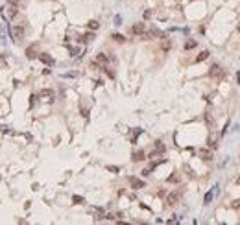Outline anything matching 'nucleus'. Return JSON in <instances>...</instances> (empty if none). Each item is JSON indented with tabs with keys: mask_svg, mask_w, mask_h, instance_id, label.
Returning <instances> with one entry per match:
<instances>
[{
	"mask_svg": "<svg viewBox=\"0 0 240 225\" xmlns=\"http://www.w3.org/2000/svg\"><path fill=\"white\" fill-rule=\"evenodd\" d=\"M131 159L135 160V163H140V160H144V151H135L131 155Z\"/></svg>",
	"mask_w": 240,
	"mask_h": 225,
	"instance_id": "9b49d317",
	"label": "nucleus"
},
{
	"mask_svg": "<svg viewBox=\"0 0 240 225\" xmlns=\"http://www.w3.org/2000/svg\"><path fill=\"white\" fill-rule=\"evenodd\" d=\"M179 199H181V192L179 190L170 192V194L166 196V205L168 207H174V205H177V203H179Z\"/></svg>",
	"mask_w": 240,
	"mask_h": 225,
	"instance_id": "20e7f679",
	"label": "nucleus"
},
{
	"mask_svg": "<svg viewBox=\"0 0 240 225\" xmlns=\"http://www.w3.org/2000/svg\"><path fill=\"white\" fill-rule=\"evenodd\" d=\"M155 151H159V153L165 151V144H162L161 140H157V142H155Z\"/></svg>",
	"mask_w": 240,
	"mask_h": 225,
	"instance_id": "ddd939ff",
	"label": "nucleus"
},
{
	"mask_svg": "<svg viewBox=\"0 0 240 225\" xmlns=\"http://www.w3.org/2000/svg\"><path fill=\"white\" fill-rule=\"evenodd\" d=\"M236 183H238V185H240V175H238V179H236Z\"/></svg>",
	"mask_w": 240,
	"mask_h": 225,
	"instance_id": "393cba45",
	"label": "nucleus"
},
{
	"mask_svg": "<svg viewBox=\"0 0 240 225\" xmlns=\"http://www.w3.org/2000/svg\"><path fill=\"white\" fill-rule=\"evenodd\" d=\"M200 157L203 160H212V149H200Z\"/></svg>",
	"mask_w": 240,
	"mask_h": 225,
	"instance_id": "6e6552de",
	"label": "nucleus"
},
{
	"mask_svg": "<svg viewBox=\"0 0 240 225\" xmlns=\"http://www.w3.org/2000/svg\"><path fill=\"white\" fill-rule=\"evenodd\" d=\"M81 201H83V199H81L80 196H74V203H81Z\"/></svg>",
	"mask_w": 240,
	"mask_h": 225,
	"instance_id": "b1692460",
	"label": "nucleus"
},
{
	"mask_svg": "<svg viewBox=\"0 0 240 225\" xmlns=\"http://www.w3.org/2000/svg\"><path fill=\"white\" fill-rule=\"evenodd\" d=\"M144 31H146V26H144L142 22H137V24L131 26V33H133V35H142Z\"/></svg>",
	"mask_w": 240,
	"mask_h": 225,
	"instance_id": "423d86ee",
	"label": "nucleus"
},
{
	"mask_svg": "<svg viewBox=\"0 0 240 225\" xmlns=\"http://www.w3.org/2000/svg\"><path fill=\"white\" fill-rule=\"evenodd\" d=\"M9 33H11V39H13L15 42H20V41L24 39V26H22V24L11 26V28H9Z\"/></svg>",
	"mask_w": 240,
	"mask_h": 225,
	"instance_id": "f03ea898",
	"label": "nucleus"
},
{
	"mask_svg": "<svg viewBox=\"0 0 240 225\" xmlns=\"http://www.w3.org/2000/svg\"><path fill=\"white\" fill-rule=\"evenodd\" d=\"M137 135H140V129H135V131H133V135H131V142H135Z\"/></svg>",
	"mask_w": 240,
	"mask_h": 225,
	"instance_id": "5701e85b",
	"label": "nucleus"
},
{
	"mask_svg": "<svg viewBox=\"0 0 240 225\" xmlns=\"http://www.w3.org/2000/svg\"><path fill=\"white\" fill-rule=\"evenodd\" d=\"M39 98L42 100V102H54V98H56V94H54V91L52 89H42L41 92H39Z\"/></svg>",
	"mask_w": 240,
	"mask_h": 225,
	"instance_id": "39448f33",
	"label": "nucleus"
},
{
	"mask_svg": "<svg viewBox=\"0 0 240 225\" xmlns=\"http://www.w3.org/2000/svg\"><path fill=\"white\" fill-rule=\"evenodd\" d=\"M81 39H83V42H91V41L94 39V35H92V33H87V35H83Z\"/></svg>",
	"mask_w": 240,
	"mask_h": 225,
	"instance_id": "a211bd4d",
	"label": "nucleus"
},
{
	"mask_svg": "<svg viewBox=\"0 0 240 225\" xmlns=\"http://www.w3.org/2000/svg\"><path fill=\"white\" fill-rule=\"evenodd\" d=\"M168 181H170V183H177L179 177H177V175H170V177H168Z\"/></svg>",
	"mask_w": 240,
	"mask_h": 225,
	"instance_id": "4be33fe9",
	"label": "nucleus"
},
{
	"mask_svg": "<svg viewBox=\"0 0 240 225\" xmlns=\"http://www.w3.org/2000/svg\"><path fill=\"white\" fill-rule=\"evenodd\" d=\"M39 59L42 63H46V65H54V57H50L48 53H39Z\"/></svg>",
	"mask_w": 240,
	"mask_h": 225,
	"instance_id": "1a4fd4ad",
	"label": "nucleus"
},
{
	"mask_svg": "<svg viewBox=\"0 0 240 225\" xmlns=\"http://www.w3.org/2000/svg\"><path fill=\"white\" fill-rule=\"evenodd\" d=\"M87 26H89V30H98V28H100V24H98L96 20H91V22L87 24Z\"/></svg>",
	"mask_w": 240,
	"mask_h": 225,
	"instance_id": "f3484780",
	"label": "nucleus"
},
{
	"mask_svg": "<svg viewBox=\"0 0 240 225\" xmlns=\"http://www.w3.org/2000/svg\"><path fill=\"white\" fill-rule=\"evenodd\" d=\"M2 15H4V19L6 20H13L17 15H19V7L11 2V4H6L4 7H2Z\"/></svg>",
	"mask_w": 240,
	"mask_h": 225,
	"instance_id": "f257e3e1",
	"label": "nucleus"
},
{
	"mask_svg": "<svg viewBox=\"0 0 240 225\" xmlns=\"http://www.w3.org/2000/svg\"><path fill=\"white\" fill-rule=\"evenodd\" d=\"M196 45H198L196 41H189V42H185V50H192V48H196Z\"/></svg>",
	"mask_w": 240,
	"mask_h": 225,
	"instance_id": "4468645a",
	"label": "nucleus"
},
{
	"mask_svg": "<svg viewBox=\"0 0 240 225\" xmlns=\"http://www.w3.org/2000/svg\"><path fill=\"white\" fill-rule=\"evenodd\" d=\"M162 50H170V41H162Z\"/></svg>",
	"mask_w": 240,
	"mask_h": 225,
	"instance_id": "6ab92c4d",
	"label": "nucleus"
},
{
	"mask_svg": "<svg viewBox=\"0 0 240 225\" xmlns=\"http://www.w3.org/2000/svg\"><path fill=\"white\" fill-rule=\"evenodd\" d=\"M211 199H212V192H207L205 194V203H211Z\"/></svg>",
	"mask_w": 240,
	"mask_h": 225,
	"instance_id": "aec40b11",
	"label": "nucleus"
},
{
	"mask_svg": "<svg viewBox=\"0 0 240 225\" xmlns=\"http://www.w3.org/2000/svg\"><path fill=\"white\" fill-rule=\"evenodd\" d=\"M205 120H207V124H209V127H212V118H211V114H205Z\"/></svg>",
	"mask_w": 240,
	"mask_h": 225,
	"instance_id": "412c9836",
	"label": "nucleus"
},
{
	"mask_svg": "<svg viewBox=\"0 0 240 225\" xmlns=\"http://www.w3.org/2000/svg\"><path fill=\"white\" fill-rule=\"evenodd\" d=\"M209 76H211L212 79H222V78L225 76V70H224L220 65H216V63H214V65L209 68Z\"/></svg>",
	"mask_w": 240,
	"mask_h": 225,
	"instance_id": "7ed1b4c3",
	"label": "nucleus"
},
{
	"mask_svg": "<svg viewBox=\"0 0 240 225\" xmlns=\"http://www.w3.org/2000/svg\"><path fill=\"white\" fill-rule=\"evenodd\" d=\"M129 183H131V186H133V188H142V186H144V181L135 179V177H131V179H129Z\"/></svg>",
	"mask_w": 240,
	"mask_h": 225,
	"instance_id": "9d476101",
	"label": "nucleus"
},
{
	"mask_svg": "<svg viewBox=\"0 0 240 225\" xmlns=\"http://www.w3.org/2000/svg\"><path fill=\"white\" fill-rule=\"evenodd\" d=\"M238 31H240V22H238Z\"/></svg>",
	"mask_w": 240,
	"mask_h": 225,
	"instance_id": "a878e982",
	"label": "nucleus"
},
{
	"mask_svg": "<svg viewBox=\"0 0 240 225\" xmlns=\"http://www.w3.org/2000/svg\"><path fill=\"white\" fill-rule=\"evenodd\" d=\"M111 37H113L116 42H124V41H126V37H124V35H120V33H113Z\"/></svg>",
	"mask_w": 240,
	"mask_h": 225,
	"instance_id": "dca6fc26",
	"label": "nucleus"
},
{
	"mask_svg": "<svg viewBox=\"0 0 240 225\" xmlns=\"http://www.w3.org/2000/svg\"><path fill=\"white\" fill-rule=\"evenodd\" d=\"M107 63H109V57H107V53H98V56H96V65L107 67Z\"/></svg>",
	"mask_w": 240,
	"mask_h": 225,
	"instance_id": "0eeeda50",
	"label": "nucleus"
},
{
	"mask_svg": "<svg viewBox=\"0 0 240 225\" xmlns=\"http://www.w3.org/2000/svg\"><path fill=\"white\" fill-rule=\"evenodd\" d=\"M26 56H28V57H35V56H37V53H35V46H30V48L26 50Z\"/></svg>",
	"mask_w": 240,
	"mask_h": 225,
	"instance_id": "2eb2a0df",
	"label": "nucleus"
},
{
	"mask_svg": "<svg viewBox=\"0 0 240 225\" xmlns=\"http://www.w3.org/2000/svg\"><path fill=\"white\" fill-rule=\"evenodd\" d=\"M209 56H211V53H209V50H203V52L200 53V56L196 57V63H201V61H205V59L209 57Z\"/></svg>",
	"mask_w": 240,
	"mask_h": 225,
	"instance_id": "f8f14e48",
	"label": "nucleus"
}]
</instances>
